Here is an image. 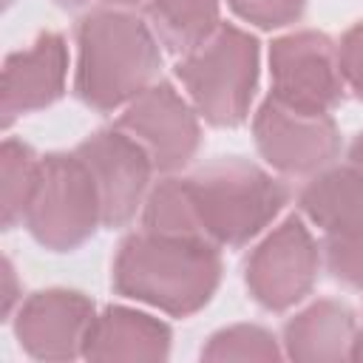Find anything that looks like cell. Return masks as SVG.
<instances>
[{
    "instance_id": "8992f818",
    "label": "cell",
    "mask_w": 363,
    "mask_h": 363,
    "mask_svg": "<svg viewBox=\"0 0 363 363\" xmlns=\"http://www.w3.org/2000/svg\"><path fill=\"white\" fill-rule=\"evenodd\" d=\"M320 269V247L301 216H286L250 252L244 284L252 301L269 312H284L301 303Z\"/></svg>"
},
{
    "instance_id": "7402d4cb",
    "label": "cell",
    "mask_w": 363,
    "mask_h": 363,
    "mask_svg": "<svg viewBox=\"0 0 363 363\" xmlns=\"http://www.w3.org/2000/svg\"><path fill=\"white\" fill-rule=\"evenodd\" d=\"M20 303H23V298H20V286H17L11 258H3V320H11V315L17 312Z\"/></svg>"
},
{
    "instance_id": "484cf974",
    "label": "cell",
    "mask_w": 363,
    "mask_h": 363,
    "mask_svg": "<svg viewBox=\"0 0 363 363\" xmlns=\"http://www.w3.org/2000/svg\"><path fill=\"white\" fill-rule=\"evenodd\" d=\"M54 3H60V6H68V9H77V6H82L85 0H54Z\"/></svg>"
},
{
    "instance_id": "ac0fdd59",
    "label": "cell",
    "mask_w": 363,
    "mask_h": 363,
    "mask_svg": "<svg viewBox=\"0 0 363 363\" xmlns=\"http://www.w3.org/2000/svg\"><path fill=\"white\" fill-rule=\"evenodd\" d=\"M278 337L255 323H235L218 329L201 349V360H281Z\"/></svg>"
},
{
    "instance_id": "d4e9b609",
    "label": "cell",
    "mask_w": 363,
    "mask_h": 363,
    "mask_svg": "<svg viewBox=\"0 0 363 363\" xmlns=\"http://www.w3.org/2000/svg\"><path fill=\"white\" fill-rule=\"evenodd\" d=\"M102 3H108V6H133V3H139V0H102Z\"/></svg>"
},
{
    "instance_id": "5bb4252c",
    "label": "cell",
    "mask_w": 363,
    "mask_h": 363,
    "mask_svg": "<svg viewBox=\"0 0 363 363\" xmlns=\"http://www.w3.org/2000/svg\"><path fill=\"white\" fill-rule=\"evenodd\" d=\"M357 335L354 312L332 298H320L284 323V357L289 360H349Z\"/></svg>"
},
{
    "instance_id": "6da1fadb",
    "label": "cell",
    "mask_w": 363,
    "mask_h": 363,
    "mask_svg": "<svg viewBox=\"0 0 363 363\" xmlns=\"http://www.w3.org/2000/svg\"><path fill=\"white\" fill-rule=\"evenodd\" d=\"M289 190L264 167L227 156L184 179H162L142 204V227L230 250L250 244L284 210Z\"/></svg>"
},
{
    "instance_id": "44dd1931",
    "label": "cell",
    "mask_w": 363,
    "mask_h": 363,
    "mask_svg": "<svg viewBox=\"0 0 363 363\" xmlns=\"http://www.w3.org/2000/svg\"><path fill=\"white\" fill-rule=\"evenodd\" d=\"M337 68L343 77V85L363 99V20L354 23L337 43Z\"/></svg>"
},
{
    "instance_id": "277c9868",
    "label": "cell",
    "mask_w": 363,
    "mask_h": 363,
    "mask_svg": "<svg viewBox=\"0 0 363 363\" xmlns=\"http://www.w3.org/2000/svg\"><path fill=\"white\" fill-rule=\"evenodd\" d=\"M258 62V40L233 23H221L204 43L182 54L176 77L204 122L213 128H235L250 116Z\"/></svg>"
},
{
    "instance_id": "7a4b0ae2",
    "label": "cell",
    "mask_w": 363,
    "mask_h": 363,
    "mask_svg": "<svg viewBox=\"0 0 363 363\" xmlns=\"http://www.w3.org/2000/svg\"><path fill=\"white\" fill-rule=\"evenodd\" d=\"M113 292L173 318L196 315L210 303L221 284L218 247L201 238L130 233L113 258Z\"/></svg>"
},
{
    "instance_id": "9c48e42d",
    "label": "cell",
    "mask_w": 363,
    "mask_h": 363,
    "mask_svg": "<svg viewBox=\"0 0 363 363\" xmlns=\"http://www.w3.org/2000/svg\"><path fill=\"white\" fill-rule=\"evenodd\" d=\"M116 128L130 133L147 150L159 173L182 170L201 145L196 108L164 79L153 82L136 99H130L122 108Z\"/></svg>"
},
{
    "instance_id": "7c38bea8",
    "label": "cell",
    "mask_w": 363,
    "mask_h": 363,
    "mask_svg": "<svg viewBox=\"0 0 363 363\" xmlns=\"http://www.w3.org/2000/svg\"><path fill=\"white\" fill-rule=\"evenodd\" d=\"M68 45L62 34L43 31L28 48H20L3 62V99L0 119L9 130L14 119L54 105L65 94Z\"/></svg>"
},
{
    "instance_id": "52a82bcc",
    "label": "cell",
    "mask_w": 363,
    "mask_h": 363,
    "mask_svg": "<svg viewBox=\"0 0 363 363\" xmlns=\"http://www.w3.org/2000/svg\"><path fill=\"white\" fill-rule=\"evenodd\" d=\"M269 96L303 111L332 113L343 99L337 45L323 31H292L269 45Z\"/></svg>"
},
{
    "instance_id": "e0dca14e",
    "label": "cell",
    "mask_w": 363,
    "mask_h": 363,
    "mask_svg": "<svg viewBox=\"0 0 363 363\" xmlns=\"http://www.w3.org/2000/svg\"><path fill=\"white\" fill-rule=\"evenodd\" d=\"M40 156L31 145L9 136L0 147V210H3V230H14L23 224V213L37 179Z\"/></svg>"
},
{
    "instance_id": "9a60e30c",
    "label": "cell",
    "mask_w": 363,
    "mask_h": 363,
    "mask_svg": "<svg viewBox=\"0 0 363 363\" xmlns=\"http://www.w3.org/2000/svg\"><path fill=\"white\" fill-rule=\"evenodd\" d=\"M301 213L320 227V233H337L363 224V173L352 164L326 167L315 173L298 196Z\"/></svg>"
},
{
    "instance_id": "5b68a950",
    "label": "cell",
    "mask_w": 363,
    "mask_h": 363,
    "mask_svg": "<svg viewBox=\"0 0 363 363\" xmlns=\"http://www.w3.org/2000/svg\"><path fill=\"white\" fill-rule=\"evenodd\" d=\"M102 224V201L88 164L77 153L40 156L23 213L28 235L51 252L79 250Z\"/></svg>"
},
{
    "instance_id": "cb8c5ba5",
    "label": "cell",
    "mask_w": 363,
    "mask_h": 363,
    "mask_svg": "<svg viewBox=\"0 0 363 363\" xmlns=\"http://www.w3.org/2000/svg\"><path fill=\"white\" fill-rule=\"evenodd\" d=\"M349 360H363V326H357V335H354V340H352Z\"/></svg>"
},
{
    "instance_id": "603a6c76",
    "label": "cell",
    "mask_w": 363,
    "mask_h": 363,
    "mask_svg": "<svg viewBox=\"0 0 363 363\" xmlns=\"http://www.w3.org/2000/svg\"><path fill=\"white\" fill-rule=\"evenodd\" d=\"M346 164H352L354 170L363 173V130L352 139V145H349V150H346Z\"/></svg>"
},
{
    "instance_id": "2e32d148",
    "label": "cell",
    "mask_w": 363,
    "mask_h": 363,
    "mask_svg": "<svg viewBox=\"0 0 363 363\" xmlns=\"http://www.w3.org/2000/svg\"><path fill=\"white\" fill-rule=\"evenodd\" d=\"M150 28L173 54H187L218 26V0H150Z\"/></svg>"
},
{
    "instance_id": "ffe728a7",
    "label": "cell",
    "mask_w": 363,
    "mask_h": 363,
    "mask_svg": "<svg viewBox=\"0 0 363 363\" xmlns=\"http://www.w3.org/2000/svg\"><path fill=\"white\" fill-rule=\"evenodd\" d=\"M227 6L244 23L272 31V28H284V26L301 20L306 0H227Z\"/></svg>"
},
{
    "instance_id": "30bf717a",
    "label": "cell",
    "mask_w": 363,
    "mask_h": 363,
    "mask_svg": "<svg viewBox=\"0 0 363 363\" xmlns=\"http://www.w3.org/2000/svg\"><path fill=\"white\" fill-rule=\"evenodd\" d=\"M74 153L88 164L96 182L102 201V227L119 230L130 224L150 193V173L156 170L147 150L130 133L113 125L82 139Z\"/></svg>"
},
{
    "instance_id": "ba28073f",
    "label": "cell",
    "mask_w": 363,
    "mask_h": 363,
    "mask_svg": "<svg viewBox=\"0 0 363 363\" xmlns=\"http://www.w3.org/2000/svg\"><path fill=\"white\" fill-rule=\"evenodd\" d=\"M255 147L284 176H315L340 153V130L332 113H303L272 96L252 116Z\"/></svg>"
},
{
    "instance_id": "d6986e66",
    "label": "cell",
    "mask_w": 363,
    "mask_h": 363,
    "mask_svg": "<svg viewBox=\"0 0 363 363\" xmlns=\"http://www.w3.org/2000/svg\"><path fill=\"white\" fill-rule=\"evenodd\" d=\"M320 255L335 281L354 289L363 286V224L326 233L320 244Z\"/></svg>"
},
{
    "instance_id": "8fae6325",
    "label": "cell",
    "mask_w": 363,
    "mask_h": 363,
    "mask_svg": "<svg viewBox=\"0 0 363 363\" xmlns=\"http://www.w3.org/2000/svg\"><path fill=\"white\" fill-rule=\"evenodd\" d=\"M94 318V301L85 292L40 289L17 306L11 320L26 354L45 363H62L82 357Z\"/></svg>"
},
{
    "instance_id": "3957f363",
    "label": "cell",
    "mask_w": 363,
    "mask_h": 363,
    "mask_svg": "<svg viewBox=\"0 0 363 363\" xmlns=\"http://www.w3.org/2000/svg\"><path fill=\"white\" fill-rule=\"evenodd\" d=\"M162 68L159 37L130 11L96 9L77 26L74 94L82 105L111 113L156 82Z\"/></svg>"
},
{
    "instance_id": "4fadbf2b",
    "label": "cell",
    "mask_w": 363,
    "mask_h": 363,
    "mask_svg": "<svg viewBox=\"0 0 363 363\" xmlns=\"http://www.w3.org/2000/svg\"><path fill=\"white\" fill-rule=\"evenodd\" d=\"M173 332L164 320L130 309L105 306L96 312L88 337L85 360H164L170 354Z\"/></svg>"
}]
</instances>
